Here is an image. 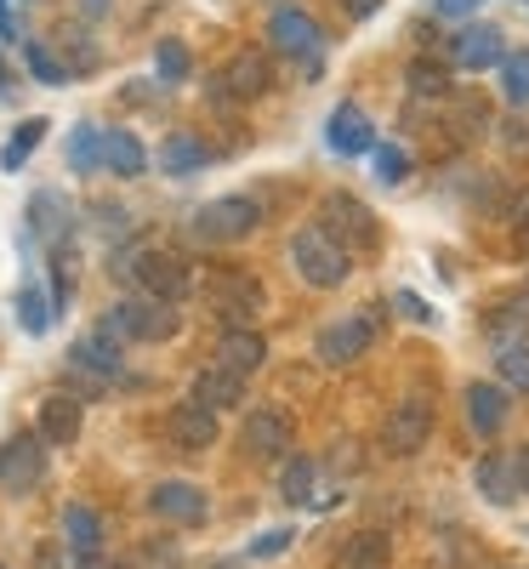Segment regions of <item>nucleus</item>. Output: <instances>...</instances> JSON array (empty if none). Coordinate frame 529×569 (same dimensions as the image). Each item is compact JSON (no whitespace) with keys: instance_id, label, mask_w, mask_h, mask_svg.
<instances>
[{"instance_id":"nucleus-1","label":"nucleus","mask_w":529,"mask_h":569,"mask_svg":"<svg viewBox=\"0 0 529 569\" xmlns=\"http://www.w3.org/2000/svg\"><path fill=\"white\" fill-rule=\"evenodd\" d=\"M291 268L313 284V291H336V284H348V273H353V251L342 240H330L325 228H302L291 240Z\"/></svg>"},{"instance_id":"nucleus-2","label":"nucleus","mask_w":529,"mask_h":569,"mask_svg":"<svg viewBox=\"0 0 529 569\" xmlns=\"http://www.w3.org/2000/svg\"><path fill=\"white\" fill-rule=\"evenodd\" d=\"M206 302H211V313H217L222 325H251V319L262 313L268 291H262V279L246 273V268H217V273L206 279Z\"/></svg>"},{"instance_id":"nucleus-3","label":"nucleus","mask_w":529,"mask_h":569,"mask_svg":"<svg viewBox=\"0 0 529 569\" xmlns=\"http://www.w3.org/2000/svg\"><path fill=\"white\" fill-rule=\"evenodd\" d=\"M319 228L330 233V240H342L353 257L381 246V222H376V211H370L359 194H325V206H319Z\"/></svg>"},{"instance_id":"nucleus-4","label":"nucleus","mask_w":529,"mask_h":569,"mask_svg":"<svg viewBox=\"0 0 529 569\" xmlns=\"http://www.w3.org/2000/svg\"><path fill=\"white\" fill-rule=\"evenodd\" d=\"M257 222H262V206H257V200L222 194V200H211V206L194 211V240H206V246H233V240H251Z\"/></svg>"},{"instance_id":"nucleus-5","label":"nucleus","mask_w":529,"mask_h":569,"mask_svg":"<svg viewBox=\"0 0 529 569\" xmlns=\"http://www.w3.org/2000/svg\"><path fill=\"white\" fill-rule=\"evenodd\" d=\"M126 273L137 279L142 297H160V302H182L188 291H194V273H188V262L177 251H131Z\"/></svg>"},{"instance_id":"nucleus-6","label":"nucleus","mask_w":529,"mask_h":569,"mask_svg":"<svg viewBox=\"0 0 529 569\" xmlns=\"http://www.w3.org/2000/svg\"><path fill=\"white\" fill-rule=\"evenodd\" d=\"M109 325L120 330L126 342H171L182 330L177 302H160V297H126V302H114Z\"/></svg>"},{"instance_id":"nucleus-7","label":"nucleus","mask_w":529,"mask_h":569,"mask_svg":"<svg viewBox=\"0 0 529 569\" xmlns=\"http://www.w3.org/2000/svg\"><path fill=\"white\" fill-rule=\"evenodd\" d=\"M427 439H432V399H427V393L399 399L393 416H388V427H381V450L399 456V461H410V456H421Z\"/></svg>"},{"instance_id":"nucleus-8","label":"nucleus","mask_w":529,"mask_h":569,"mask_svg":"<svg viewBox=\"0 0 529 569\" xmlns=\"http://www.w3.org/2000/svg\"><path fill=\"white\" fill-rule=\"evenodd\" d=\"M376 325H381V302H376L370 313H353V319H336V325H325L313 353H319L325 365H353V359H365V348L376 342Z\"/></svg>"},{"instance_id":"nucleus-9","label":"nucleus","mask_w":529,"mask_h":569,"mask_svg":"<svg viewBox=\"0 0 529 569\" xmlns=\"http://www.w3.org/2000/svg\"><path fill=\"white\" fill-rule=\"evenodd\" d=\"M40 479H46V439L40 433H18L0 445V490L29 496Z\"/></svg>"},{"instance_id":"nucleus-10","label":"nucleus","mask_w":529,"mask_h":569,"mask_svg":"<svg viewBox=\"0 0 529 569\" xmlns=\"http://www.w3.org/2000/svg\"><path fill=\"white\" fill-rule=\"evenodd\" d=\"M239 445H246L251 461H285L297 445V427L285 410H251L246 427H239Z\"/></svg>"},{"instance_id":"nucleus-11","label":"nucleus","mask_w":529,"mask_h":569,"mask_svg":"<svg viewBox=\"0 0 529 569\" xmlns=\"http://www.w3.org/2000/svg\"><path fill=\"white\" fill-rule=\"evenodd\" d=\"M268 86H273V69H268L262 52H233V58L222 63V74L211 80V98H222V103H251V98H262Z\"/></svg>"},{"instance_id":"nucleus-12","label":"nucleus","mask_w":529,"mask_h":569,"mask_svg":"<svg viewBox=\"0 0 529 569\" xmlns=\"http://www.w3.org/2000/svg\"><path fill=\"white\" fill-rule=\"evenodd\" d=\"M268 34H273V46H279V52H291L297 63L319 69L325 34H319V23H313L302 7H279V12H273V23H268Z\"/></svg>"},{"instance_id":"nucleus-13","label":"nucleus","mask_w":529,"mask_h":569,"mask_svg":"<svg viewBox=\"0 0 529 569\" xmlns=\"http://www.w3.org/2000/svg\"><path fill=\"white\" fill-rule=\"evenodd\" d=\"M450 58H456V69H467V74H485V69H501L507 40H501L496 23H467L461 34H450Z\"/></svg>"},{"instance_id":"nucleus-14","label":"nucleus","mask_w":529,"mask_h":569,"mask_svg":"<svg viewBox=\"0 0 529 569\" xmlns=\"http://www.w3.org/2000/svg\"><path fill=\"white\" fill-rule=\"evenodd\" d=\"M149 512L166 518V525H200L206 518V490L188 485V479H166L149 490Z\"/></svg>"},{"instance_id":"nucleus-15","label":"nucleus","mask_w":529,"mask_h":569,"mask_svg":"<svg viewBox=\"0 0 529 569\" xmlns=\"http://www.w3.org/2000/svg\"><path fill=\"white\" fill-rule=\"evenodd\" d=\"M166 439L177 450H211L217 445V410H206L200 399H188L166 416Z\"/></svg>"},{"instance_id":"nucleus-16","label":"nucleus","mask_w":529,"mask_h":569,"mask_svg":"<svg viewBox=\"0 0 529 569\" xmlns=\"http://www.w3.org/2000/svg\"><path fill=\"white\" fill-rule=\"evenodd\" d=\"M325 142H330L336 154H370L376 149V131H370V120H365L359 103H336L330 109V126H325Z\"/></svg>"},{"instance_id":"nucleus-17","label":"nucleus","mask_w":529,"mask_h":569,"mask_svg":"<svg viewBox=\"0 0 529 569\" xmlns=\"http://www.w3.org/2000/svg\"><path fill=\"white\" fill-rule=\"evenodd\" d=\"M507 410H512L507 382H472V388H467V421H472V433L496 439L501 427H507Z\"/></svg>"},{"instance_id":"nucleus-18","label":"nucleus","mask_w":529,"mask_h":569,"mask_svg":"<svg viewBox=\"0 0 529 569\" xmlns=\"http://www.w3.org/2000/svg\"><path fill=\"white\" fill-rule=\"evenodd\" d=\"M80 421H86V410H80L74 393H46V399H40V427H34V433H40L46 445H74V439H80Z\"/></svg>"},{"instance_id":"nucleus-19","label":"nucleus","mask_w":529,"mask_h":569,"mask_svg":"<svg viewBox=\"0 0 529 569\" xmlns=\"http://www.w3.org/2000/svg\"><path fill=\"white\" fill-rule=\"evenodd\" d=\"M120 342H126V337L103 319L98 330H86V337L74 342V365L91 370V376H120Z\"/></svg>"},{"instance_id":"nucleus-20","label":"nucleus","mask_w":529,"mask_h":569,"mask_svg":"<svg viewBox=\"0 0 529 569\" xmlns=\"http://www.w3.org/2000/svg\"><path fill=\"white\" fill-rule=\"evenodd\" d=\"M262 359H268L262 330H251V325H228V330H222L217 365H228V370H239V376H251V370H262Z\"/></svg>"},{"instance_id":"nucleus-21","label":"nucleus","mask_w":529,"mask_h":569,"mask_svg":"<svg viewBox=\"0 0 529 569\" xmlns=\"http://www.w3.org/2000/svg\"><path fill=\"white\" fill-rule=\"evenodd\" d=\"M188 399H200L206 410H233L239 399H246V376L228 370V365H206L194 376V393H188Z\"/></svg>"},{"instance_id":"nucleus-22","label":"nucleus","mask_w":529,"mask_h":569,"mask_svg":"<svg viewBox=\"0 0 529 569\" xmlns=\"http://www.w3.org/2000/svg\"><path fill=\"white\" fill-rule=\"evenodd\" d=\"M388 558H393V541L381 530H359L336 547V569H388Z\"/></svg>"},{"instance_id":"nucleus-23","label":"nucleus","mask_w":529,"mask_h":569,"mask_svg":"<svg viewBox=\"0 0 529 569\" xmlns=\"http://www.w3.org/2000/svg\"><path fill=\"white\" fill-rule=\"evenodd\" d=\"M206 160H211V154H206V142H200V137H188V131H171V137L160 142V171H166V177H194Z\"/></svg>"},{"instance_id":"nucleus-24","label":"nucleus","mask_w":529,"mask_h":569,"mask_svg":"<svg viewBox=\"0 0 529 569\" xmlns=\"http://www.w3.org/2000/svg\"><path fill=\"white\" fill-rule=\"evenodd\" d=\"M63 547H69L74 558H98V547H103V518L91 512V507H69V512H63Z\"/></svg>"},{"instance_id":"nucleus-25","label":"nucleus","mask_w":529,"mask_h":569,"mask_svg":"<svg viewBox=\"0 0 529 569\" xmlns=\"http://www.w3.org/2000/svg\"><path fill=\"white\" fill-rule=\"evenodd\" d=\"M103 166L114 177H142L149 171V149H142L131 131H103Z\"/></svg>"},{"instance_id":"nucleus-26","label":"nucleus","mask_w":529,"mask_h":569,"mask_svg":"<svg viewBox=\"0 0 529 569\" xmlns=\"http://www.w3.org/2000/svg\"><path fill=\"white\" fill-rule=\"evenodd\" d=\"M472 479H478V496L496 501V507H512V501H518V472H512V461H501V456H485Z\"/></svg>"},{"instance_id":"nucleus-27","label":"nucleus","mask_w":529,"mask_h":569,"mask_svg":"<svg viewBox=\"0 0 529 569\" xmlns=\"http://www.w3.org/2000/svg\"><path fill=\"white\" fill-rule=\"evenodd\" d=\"M313 479H319V467H313L308 456H285V467H279V496H285V501H308V496H313Z\"/></svg>"},{"instance_id":"nucleus-28","label":"nucleus","mask_w":529,"mask_h":569,"mask_svg":"<svg viewBox=\"0 0 529 569\" xmlns=\"http://www.w3.org/2000/svg\"><path fill=\"white\" fill-rule=\"evenodd\" d=\"M29 222H34V233H46V240L69 233V206H63V194H34V200H29Z\"/></svg>"},{"instance_id":"nucleus-29","label":"nucleus","mask_w":529,"mask_h":569,"mask_svg":"<svg viewBox=\"0 0 529 569\" xmlns=\"http://www.w3.org/2000/svg\"><path fill=\"white\" fill-rule=\"evenodd\" d=\"M40 142H46V120H23V126L12 131V142L0 149V171H18V166L40 149Z\"/></svg>"},{"instance_id":"nucleus-30","label":"nucleus","mask_w":529,"mask_h":569,"mask_svg":"<svg viewBox=\"0 0 529 569\" xmlns=\"http://www.w3.org/2000/svg\"><path fill=\"white\" fill-rule=\"evenodd\" d=\"M496 370H501V382H507V388L529 393V337H518V342H501V353H496Z\"/></svg>"},{"instance_id":"nucleus-31","label":"nucleus","mask_w":529,"mask_h":569,"mask_svg":"<svg viewBox=\"0 0 529 569\" xmlns=\"http://www.w3.org/2000/svg\"><path fill=\"white\" fill-rule=\"evenodd\" d=\"M410 91L416 98H450V69L432 63V58H416L410 63Z\"/></svg>"},{"instance_id":"nucleus-32","label":"nucleus","mask_w":529,"mask_h":569,"mask_svg":"<svg viewBox=\"0 0 529 569\" xmlns=\"http://www.w3.org/2000/svg\"><path fill=\"white\" fill-rule=\"evenodd\" d=\"M501 91H507V103H518V109L529 103V46L501 58Z\"/></svg>"},{"instance_id":"nucleus-33","label":"nucleus","mask_w":529,"mask_h":569,"mask_svg":"<svg viewBox=\"0 0 529 569\" xmlns=\"http://www.w3.org/2000/svg\"><path fill=\"white\" fill-rule=\"evenodd\" d=\"M52 313H58V302H46V297L34 291V284H23V297H18V325L29 330V337H46Z\"/></svg>"},{"instance_id":"nucleus-34","label":"nucleus","mask_w":529,"mask_h":569,"mask_svg":"<svg viewBox=\"0 0 529 569\" xmlns=\"http://www.w3.org/2000/svg\"><path fill=\"white\" fill-rule=\"evenodd\" d=\"M69 166H74V171H98V166H103V137L91 131V126H74V137H69Z\"/></svg>"},{"instance_id":"nucleus-35","label":"nucleus","mask_w":529,"mask_h":569,"mask_svg":"<svg viewBox=\"0 0 529 569\" xmlns=\"http://www.w3.org/2000/svg\"><path fill=\"white\" fill-rule=\"evenodd\" d=\"M450 114H456V131H461V137H472V131L490 126V103L478 98V91H461V98L450 103Z\"/></svg>"},{"instance_id":"nucleus-36","label":"nucleus","mask_w":529,"mask_h":569,"mask_svg":"<svg viewBox=\"0 0 529 569\" xmlns=\"http://www.w3.org/2000/svg\"><path fill=\"white\" fill-rule=\"evenodd\" d=\"M23 63H29V74H34L40 86H69V69H63L52 52H46V46H34V40L23 46Z\"/></svg>"},{"instance_id":"nucleus-37","label":"nucleus","mask_w":529,"mask_h":569,"mask_svg":"<svg viewBox=\"0 0 529 569\" xmlns=\"http://www.w3.org/2000/svg\"><path fill=\"white\" fill-rule=\"evenodd\" d=\"M154 69H160V80H188L194 58H188V46H182V40H166L160 52H154Z\"/></svg>"},{"instance_id":"nucleus-38","label":"nucleus","mask_w":529,"mask_h":569,"mask_svg":"<svg viewBox=\"0 0 529 569\" xmlns=\"http://www.w3.org/2000/svg\"><path fill=\"white\" fill-rule=\"evenodd\" d=\"M376 177L388 182V188H399L410 177V154L405 149H376Z\"/></svg>"},{"instance_id":"nucleus-39","label":"nucleus","mask_w":529,"mask_h":569,"mask_svg":"<svg viewBox=\"0 0 529 569\" xmlns=\"http://www.w3.org/2000/svg\"><path fill=\"white\" fill-rule=\"evenodd\" d=\"M507 217H512V233H518V246H529V188H518V194H512Z\"/></svg>"},{"instance_id":"nucleus-40","label":"nucleus","mask_w":529,"mask_h":569,"mask_svg":"<svg viewBox=\"0 0 529 569\" xmlns=\"http://www.w3.org/2000/svg\"><path fill=\"white\" fill-rule=\"evenodd\" d=\"M285 547H291V530H268V536L251 547V558H273V552H285Z\"/></svg>"},{"instance_id":"nucleus-41","label":"nucleus","mask_w":529,"mask_h":569,"mask_svg":"<svg viewBox=\"0 0 529 569\" xmlns=\"http://www.w3.org/2000/svg\"><path fill=\"white\" fill-rule=\"evenodd\" d=\"M478 7V0H432V12H439V18H467Z\"/></svg>"},{"instance_id":"nucleus-42","label":"nucleus","mask_w":529,"mask_h":569,"mask_svg":"<svg viewBox=\"0 0 529 569\" xmlns=\"http://www.w3.org/2000/svg\"><path fill=\"white\" fill-rule=\"evenodd\" d=\"M507 126H512V131H507V149L523 154V149H529V120H507Z\"/></svg>"},{"instance_id":"nucleus-43","label":"nucleus","mask_w":529,"mask_h":569,"mask_svg":"<svg viewBox=\"0 0 529 569\" xmlns=\"http://www.w3.org/2000/svg\"><path fill=\"white\" fill-rule=\"evenodd\" d=\"M512 472H518V496H529V445L512 456Z\"/></svg>"},{"instance_id":"nucleus-44","label":"nucleus","mask_w":529,"mask_h":569,"mask_svg":"<svg viewBox=\"0 0 529 569\" xmlns=\"http://www.w3.org/2000/svg\"><path fill=\"white\" fill-rule=\"evenodd\" d=\"M342 7H348V18H376L381 0H342Z\"/></svg>"},{"instance_id":"nucleus-45","label":"nucleus","mask_w":529,"mask_h":569,"mask_svg":"<svg viewBox=\"0 0 529 569\" xmlns=\"http://www.w3.org/2000/svg\"><path fill=\"white\" fill-rule=\"evenodd\" d=\"M0 40H18V34H12V12H7V0H0Z\"/></svg>"},{"instance_id":"nucleus-46","label":"nucleus","mask_w":529,"mask_h":569,"mask_svg":"<svg viewBox=\"0 0 529 569\" xmlns=\"http://www.w3.org/2000/svg\"><path fill=\"white\" fill-rule=\"evenodd\" d=\"M74 569H120V563H103V558H74Z\"/></svg>"},{"instance_id":"nucleus-47","label":"nucleus","mask_w":529,"mask_h":569,"mask_svg":"<svg viewBox=\"0 0 529 569\" xmlns=\"http://www.w3.org/2000/svg\"><path fill=\"white\" fill-rule=\"evenodd\" d=\"M80 7H86V12H91V18H98V12H103V7H109V0H80Z\"/></svg>"},{"instance_id":"nucleus-48","label":"nucleus","mask_w":529,"mask_h":569,"mask_svg":"<svg viewBox=\"0 0 529 569\" xmlns=\"http://www.w3.org/2000/svg\"><path fill=\"white\" fill-rule=\"evenodd\" d=\"M0 569H7V563H0Z\"/></svg>"}]
</instances>
